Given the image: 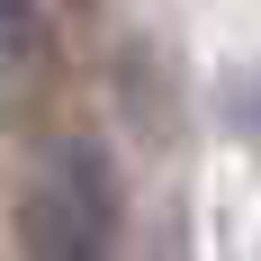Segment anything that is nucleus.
<instances>
[{
  "label": "nucleus",
  "mask_w": 261,
  "mask_h": 261,
  "mask_svg": "<svg viewBox=\"0 0 261 261\" xmlns=\"http://www.w3.org/2000/svg\"><path fill=\"white\" fill-rule=\"evenodd\" d=\"M108 234H117V189H108V162L90 153V144L45 153V171L27 180V207H18V243H27V261H108Z\"/></svg>",
  "instance_id": "nucleus-1"
}]
</instances>
